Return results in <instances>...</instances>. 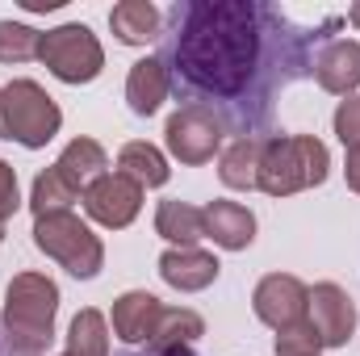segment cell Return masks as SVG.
Masks as SVG:
<instances>
[{
  "instance_id": "cell-1",
  "label": "cell",
  "mask_w": 360,
  "mask_h": 356,
  "mask_svg": "<svg viewBox=\"0 0 360 356\" xmlns=\"http://www.w3.org/2000/svg\"><path fill=\"white\" fill-rule=\"evenodd\" d=\"M172 21L176 34L168 46V76L176 72L180 84L205 101H231L239 109L248 101L269 105L272 92L293 80L281 72V63L302 72L297 63L306 34H285V17L272 4L188 0L172 8Z\"/></svg>"
},
{
  "instance_id": "cell-2",
  "label": "cell",
  "mask_w": 360,
  "mask_h": 356,
  "mask_svg": "<svg viewBox=\"0 0 360 356\" xmlns=\"http://www.w3.org/2000/svg\"><path fill=\"white\" fill-rule=\"evenodd\" d=\"M59 310V285L42 272H17L4 293V327L8 344L21 356H38L51 348Z\"/></svg>"
},
{
  "instance_id": "cell-3",
  "label": "cell",
  "mask_w": 360,
  "mask_h": 356,
  "mask_svg": "<svg viewBox=\"0 0 360 356\" xmlns=\"http://www.w3.org/2000/svg\"><path fill=\"white\" fill-rule=\"evenodd\" d=\"M331 155L314 134H272L260 151V189L269 197H289L327 180Z\"/></svg>"
},
{
  "instance_id": "cell-4",
  "label": "cell",
  "mask_w": 360,
  "mask_h": 356,
  "mask_svg": "<svg viewBox=\"0 0 360 356\" xmlns=\"http://www.w3.org/2000/svg\"><path fill=\"white\" fill-rule=\"evenodd\" d=\"M34 243H38V252H46L55 265H63L72 276H80V281H92L101 272V265H105L101 239L92 235L72 210L34 218Z\"/></svg>"
},
{
  "instance_id": "cell-5",
  "label": "cell",
  "mask_w": 360,
  "mask_h": 356,
  "mask_svg": "<svg viewBox=\"0 0 360 356\" xmlns=\"http://www.w3.org/2000/svg\"><path fill=\"white\" fill-rule=\"evenodd\" d=\"M0 96H4V130H8L13 143L38 151V147H46V143L59 134L63 113H59V105L46 96L42 84H34V80H13V84L0 89Z\"/></svg>"
},
{
  "instance_id": "cell-6",
  "label": "cell",
  "mask_w": 360,
  "mask_h": 356,
  "mask_svg": "<svg viewBox=\"0 0 360 356\" xmlns=\"http://www.w3.org/2000/svg\"><path fill=\"white\" fill-rule=\"evenodd\" d=\"M38 59L63 84H92L101 76V68H105V51H101L96 34H92L89 25H80V21L46 30L42 46H38Z\"/></svg>"
},
{
  "instance_id": "cell-7",
  "label": "cell",
  "mask_w": 360,
  "mask_h": 356,
  "mask_svg": "<svg viewBox=\"0 0 360 356\" xmlns=\"http://www.w3.org/2000/svg\"><path fill=\"white\" fill-rule=\"evenodd\" d=\"M164 143H168L172 160H180V164H193V168L210 164L222 151V117L214 113V105L188 101V105H180L176 113L168 117Z\"/></svg>"
},
{
  "instance_id": "cell-8",
  "label": "cell",
  "mask_w": 360,
  "mask_h": 356,
  "mask_svg": "<svg viewBox=\"0 0 360 356\" xmlns=\"http://www.w3.org/2000/svg\"><path fill=\"white\" fill-rule=\"evenodd\" d=\"M252 310L260 323H269L272 331H289L297 323H306V310H310V289L289 276V272H269L256 293H252Z\"/></svg>"
},
{
  "instance_id": "cell-9",
  "label": "cell",
  "mask_w": 360,
  "mask_h": 356,
  "mask_svg": "<svg viewBox=\"0 0 360 356\" xmlns=\"http://www.w3.org/2000/svg\"><path fill=\"white\" fill-rule=\"evenodd\" d=\"M143 193H147V189H139L130 177L105 172L101 180H92L89 189H84L80 201H84V214H89L92 222H101V227H109V231H122V227H130V222L139 218Z\"/></svg>"
},
{
  "instance_id": "cell-10",
  "label": "cell",
  "mask_w": 360,
  "mask_h": 356,
  "mask_svg": "<svg viewBox=\"0 0 360 356\" xmlns=\"http://www.w3.org/2000/svg\"><path fill=\"white\" fill-rule=\"evenodd\" d=\"M306 319H310V327H314V336H319L323 348H344L352 340V327H356V306H352V298L340 285L323 281V285L310 289Z\"/></svg>"
},
{
  "instance_id": "cell-11",
  "label": "cell",
  "mask_w": 360,
  "mask_h": 356,
  "mask_svg": "<svg viewBox=\"0 0 360 356\" xmlns=\"http://www.w3.org/2000/svg\"><path fill=\"white\" fill-rule=\"evenodd\" d=\"M201 235L226 252H243L256 239V214L239 201H210L201 210Z\"/></svg>"
},
{
  "instance_id": "cell-12",
  "label": "cell",
  "mask_w": 360,
  "mask_h": 356,
  "mask_svg": "<svg viewBox=\"0 0 360 356\" xmlns=\"http://www.w3.org/2000/svg\"><path fill=\"white\" fill-rule=\"evenodd\" d=\"M160 314H164V302H160L155 293L130 289V293H122V298L113 302V336H117L122 344H130V348H134V344H151Z\"/></svg>"
},
{
  "instance_id": "cell-13",
  "label": "cell",
  "mask_w": 360,
  "mask_h": 356,
  "mask_svg": "<svg viewBox=\"0 0 360 356\" xmlns=\"http://www.w3.org/2000/svg\"><path fill=\"white\" fill-rule=\"evenodd\" d=\"M314 80L319 89L335 92V96H348V92L360 89V42H348V38H335L327 42L319 55H314Z\"/></svg>"
},
{
  "instance_id": "cell-14",
  "label": "cell",
  "mask_w": 360,
  "mask_h": 356,
  "mask_svg": "<svg viewBox=\"0 0 360 356\" xmlns=\"http://www.w3.org/2000/svg\"><path fill=\"white\" fill-rule=\"evenodd\" d=\"M218 256H210V252H201V248H168L164 256H160V276L180 289V293H197V289H205V285H214L218 281Z\"/></svg>"
},
{
  "instance_id": "cell-15",
  "label": "cell",
  "mask_w": 360,
  "mask_h": 356,
  "mask_svg": "<svg viewBox=\"0 0 360 356\" xmlns=\"http://www.w3.org/2000/svg\"><path fill=\"white\" fill-rule=\"evenodd\" d=\"M172 92V76H168V63L164 59H139L126 76V101L139 117H151L160 113V105L168 101Z\"/></svg>"
},
{
  "instance_id": "cell-16",
  "label": "cell",
  "mask_w": 360,
  "mask_h": 356,
  "mask_svg": "<svg viewBox=\"0 0 360 356\" xmlns=\"http://www.w3.org/2000/svg\"><path fill=\"white\" fill-rule=\"evenodd\" d=\"M160 25H164V13L151 0H122L109 13V30H113V38L122 46H147V42H155Z\"/></svg>"
},
{
  "instance_id": "cell-17",
  "label": "cell",
  "mask_w": 360,
  "mask_h": 356,
  "mask_svg": "<svg viewBox=\"0 0 360 356\" xmlns=\"http://www.w3.org/2000/svg\"><path fill=\"white\" fill-rule=\"evenodd\" d=\"M55 172L84 197V189H89L92 180H101L109 172V155H105V147H101L96 139H76V143H68L63 155L55 160Z\"/></svg>"
},
{
  "instance_id": "cell-18",
  "label": "cell",
  "mask_w": 360,
  "mask_h": 356,
  "mask_svg": "<svg viewBox=\"0 0 360 356\" xmlns=\"http://www.w3.org/2000/svg\"><path fill=\"white\" fill-rule=\"evenodd\" d=\"M260 151H264V139L239 134V139L222 151V160H218L222 184H226V189H239V193L260 189Z\"/></svg>"
},
{
  "instance_id": "cell-19",
  "label": "cell",
  "mask_w": 360,
  "mask_h": 356,
  "mask_svg": "<svg viewBox=\"0 0 360 356\" xmlns=\"http://www.w3.org/2000/svg\"><path fill=\"white\" fill-rule=\"evenodd\" d=\"M117 172L130 177L139 189H160V184H168V177H172L164 151L151 147V143H143V139H139V143H126V147L117 151Z\"/></svg>"
},
{
  "instance_id": "cell-20",
  "label": "cell",
  "mask_w": 360,
  "mask_h": 356,
  "mask_svg": "<svg viewBox=\"0 0 360 356\" xmlns=\"http://www.w3.org/2000/svg\"><path fill=\"white\" fill-rule=\"evenodd\" d=\"M155 235H164L172 248H197V239H205L201 235V210L188 205V201H176V197L160 201V210H155Z\"/></svg>"
},
{
  "instance_id": "cell-21",
  "label": "cell",
  "mask_w": 360,
  "mask_h": 356,
  "mask_svg": "<svg viewBox=\"0 0 360 356\" xmlns=\"http://www.w3.org/2000/svg\"><path fill=\"white\" fill-rule=\"evenodd\" d=\"M197 336H205V323L197 310L188 306H164L160 323H155V336H151V352H172V348H188Z\"/></svg>"
},
{
  "instance_id": "cell-22",
  "label": "cell",
  "mask_w": 360,
  "mask_h": 356,
  "mask_svg": "<svg viewBox=\"0 0 360 356\" xmlns=\"http://www.w3.org/2000/svg\"><path fill=\"white\" fill-rule=\"evenodd\" d=\"M68 356H109V327L101 310H80L68 331Z\"/></svg>"
},
{
  "instance_id": "cell-23",
  "label": "cell",
  "mask_w": 360,
  "mask_h": 356,
  "mask_svg": "<svg viewBox=\"0 0 360 356\" xmlns=\"http://www.w3.org/2000/svg\"><path fill=\"white\" fill-rule=\"evenodd\" d=\"M72 201H80V193H76V189H72L63 177H59L55 168L38 172V180H34V193H30V210H34V218H42V214H63Z\"/></svg>"
},
{
  "instance_id": "cell-24",
  "label": "cell",
  "mask_w": 360,
  "mask_h": 356,
  "mask_svg": "<svg viewBox=\"0 0 360 356\" xmlns=\"http://www.w3.org/2000/svg\"><path fill=\"white\" fill-rule=\"evenodd\" d=\"M42 34L21 21H0V63H30L38 59Z\"/></svg>"
},
{
  "instance_id": "cell-25",
  "label": "cell",
  "mask_w": 360,
  "mask_h": 356,
  "mask_svg": "<svg viewBox=\"0 0 360 356\" xmlns=\"http://www.w3.org/2000/svg\"><path fill=\"white\" fill-rule=\"evenodd\" d=\"M314 352H323V344H319L310 319L289 327V331H276V356H314Z\"/></svg>"
},
{
  "instance_id": "cell-26",
  "label": "cell",
  "mask_w": 360,
  "mask_h": 356,
  "mask_svg": "<svg viewBox=\"0 0 360 356\" xmlns=\"http://www.w3.org/2000/svg\"><path fill=\"white\" fill-rule=\"evenodd\" d=\"M335 134H340V143L348 151H360V96L340 101V109H335Z\"/></svg>"
},
{
  "instance_id": "cell-27",
  "label": "cell",
  "mask_w": 360,
  "mask_h": 356,
  "mask_svg": "<svg viewBox=\"0 0 360 356\" xmlns=\"http://www.w3.org/2000/svg\"><path fill=\"white\" fill-rule=\"evenodd\" d=\"M17 205H21V193H17V172L0 160V222H4V218H13V214H17Z\"/></svg>"
},
{
  "instance_id": "cell-28",
  "label": "cell",
  "mask_w": 360,
  "mask_h": 356,
  "mask_svg": "<svg viewBox=\"0 0 360 356\" xmlns=\"http://www.w3.org/2000/svg\"><path fill=\"white\" fill-rule=\"evenodd\" d=\"M348 189L360 193V151H348Z\"/></svg>"
},
{
  "instance_id": "cell-29",
  "label": "cell",
  "mask_w": 360,
  "mask_h": 356,
  "mask_svg": "<svg viewBox=\"0 0 360 356\" xmlns=\"http://www.w3.org/2000/svg\"><path fill=\"white\" fill-rule=\"evenodd\" d=\"M348 21L360 30V0H356V4H348Z\"/></svg>"
},
{
  "instance_id": "cell-30",
  "label": "cell",
  "mask_w": 360,
  "mask_h": 356,
  "mask_svg": "<svg viewBox=\"0 0 360 356\" xmlns=\"http://www.w3.org/2000/svg\"><path fill=\"white\" fill-rule=\"evenodd\" d=\"M0 139H8V130H4V96H0Z\"/></svg>"
},
{
  "instance_id": "cell-31",
  "label": "cell",
  "mask_w": 360,
  "mask_h": 356,
  "mask_svg": "<svg viewBox=\"0 0 360 356\" xmlns=\"http://www.w3.org/2000/svg\"><path fill=\"white\" fill-rule=\"evenodd\" d=\"M164 356H193L188 348H172V352H164Z\"/></svg>"
},
{
  "instance_id": "cell-32",
  "label": "cell",
  "mask_w": 360,
  "mask_h": 356,
  "mask_svg": "<svg viewBox=\"0 0 360 356\" xmlns=\"http://www.w3.org/2000/svg\"><path fill=\"white\" fill-rule=\"evenodd\" d=\"M0 239H4V222H0Z\"/></svg>"
},
{
  "instance_id": "cell-33",
  "label": "cell",
  "mask_w": 360,
  "mask_h": 356,
  "mask_svg": "<svg viewBox=\"0 0 360 356\" xmlns=\"http://www.w3.org/2000/svg\"><path fill=\"white\" fill-rule=\"evenodd\" d=\"M314 356H319V352H314Z\"/></svg>"
},
{
  "instance_id": "cell-34",
  "label": "cell",
  "mask_w": 360,
  "mask_h": 356,
  "mask_svg": "<svg viewBox=\"0 0 360 356\" xmlns=\"http://www.w3.org/2000/svg\"><path fill=\"white\" fill-rule=\"evenodd\" d=\"M63 356H68V352H63Z\"/></svg>"
}]
</instances>
